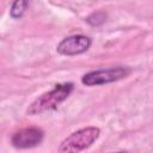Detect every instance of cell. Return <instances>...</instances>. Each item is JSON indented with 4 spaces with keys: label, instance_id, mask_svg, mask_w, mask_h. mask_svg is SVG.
<instances>
[{
    "label": "cell",
    "instance_id": "6da1fadb",
    "mask_svg": "<svg viewBox=\"0 0 153 153\" xmlns=\"http://www.w3.org/2000/svg\"><path fill=\"white\" fill-rule=\"evenodd\" d=\"M74 90V85L72 82H63V84H56L53 90L49 92H45L37 97L27 108L26 114L27 115H37L45 111L54 110L61 104L63 100L68 98V96Z\"/></svg>",
    "mask_w": 153,
    "mask_h": 153
},
{
    "label": "cell",
    "instance_id": "7a4b0ae2",
    "mask_svg": "<svg viewBox=\"0 0 153 153\" xmlns=\"http://www.w3.org/2000/svg\"><path fill=\"white\" fill-rule=\"evenodd\" d=\"M100 130L97 127H86L79 129L71 135H68L60 145L59 152L62 153H74L81 152L88 148L99 136Z\"/></svg>",
    "mask_w": 153,
    "mask_h": 153
},
{
    "label": "cell",
    "instance_id": "3957f363",
    "mask_svg": "<svg viewBox=\"0 0 153 153\" xmlns=\"http://www.w3.org/2000/svg\"><path fill=\"white\" fill-rule=\"evenodd\" d=\"M129 73H130V69L123 66L111 67L106 69H97V71L86 73L81 78V82L86 86L104 85V84H110V82L121 80L123 78H127Z\"/></svg>",
    "mask_w": 153,
    "mask_h": 153
},
{
    "label": "cell",
    "instance_id": "277c9868",
    "mask_svg": "<svg viewBox=\"0 0 153 153\" xmlns=\"http://www.w3.org/2000/svg\"><path fill=\"white\" fill-rule=\"evenodd\" d=\"M43 136L44 134L42 129L37 127H29V128L19 129L16 133H13L11 137V142L13 147L19 149L32 148L42 142Z\"/></svg>",
    "mask_w": 153,
    "mask_h": 153
},
{
    "label": "cell",
    "instance_id": "5b68a950",
    "mask_svg": "<svg viewBox=\"0 0 153 153\" xmlns=\"http://www.w3.org/2000/svg\"><path fill=\"white\" fill-rule=\"evenodd\" d=\"M91 38L84 35H73L63 38L56 47V50L61 55L74 56L85 53L91 47Z\"/></svg>",
    "mask_w": 153,
    "mask_h": 153
},
{
    "label": "cell",
    "instance_id": "8992f818",
    "mask_svg": "<svg viewBox=\"0 0 153 153\" xmlns=\"http://www.w3.org/2000/svg\"><path fill=\"white\" fill-rule=\"evenodd\" d=\"M27 6H29V0H14L10 10V16L13 19H19L27 10Z\"/></svg>",
    "mask_w": 153,
    "mask_h": 153
},
{
    "label": "cell",
    "instance_id": "52a82bcc",
    "mask_svg": "<svg viewBox=\"0 0 153 153\" xmlns=\"http://www.w3.org/2000/svg\"><path fill=\"white\" fill-rule=\"evenodd\" d=\"M105 19H106V14L104 12L99 11V12H94V13L90 14L86 18V22L92 26H99L105 22Z\"/></svg>",
    "mask_w": 153,
    "mask_h": 153
}]
</instances>
